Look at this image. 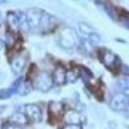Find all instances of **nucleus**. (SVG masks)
<instances>
[{
  "label": "nucleus",
  "mask_w": 129,
  "mask_h": 129,
  "mask_svg": "<svg viewBox=\"0 0 129 129\" xmlns=\"http://www.w3.org/2000/svg\"><path fill=\"white\" fill-rule=\"evenodd\" d=\"M3 48H4V41H3L2 39H0V50H2Z\"/></svg>",
  "instance_id": "nucleus-24"
},
{
  "label": "nucleus",
  "mask_w": 129,
  "mask_h": 129,
  "mask_svg": "<svg viewBox=\"0 0 129 129\" xmlns=\"http://www.w3.org/2000/svg\"><path fill=\"white\" fill-rule=\"evenodd\" d=\"M61 129H83L79 124H66V125H63Z\"/></svg>",
  "instance_id": "nucleus-21"
},
{
  "label": "nucleus",
  "mask_w": 129,
  "mask_h": 129,
  "mask_svg": "<svg viewBox=\"0 0 129 129\" xmlns=\"http://www.w3.org/2000/svg\"><path fill=\"white\" fill-rule=\"evenodd\" d=\"M26 61H27V57L25 54H17L13 57V59L10 61V67H12L13 72L14 74H19L26 66Z\"/></svg>",
  "instance_id": "nucleus-7"
},
{
  "label": "nucleus",
  "mask_w": 129,
  "mask_h": 129,
  "mask_svg": "<svg viewBox=\"0 0 129 129\" xmlns=\"http://www.w3.org/2000/svg\"><path fill=\"white\" fill-rule=\"evenodd\" d=\"M63 120L66 124H80V115L75 110H69L64 114Z\"/></svg>",
  "instance_id": "nucleus-10"
},
{
  "label": "nucleus",
  "mask_w": 129,
  "mask_h": 129,
  "mask_svg": "<svg viewBox=\"0 0 129 129\" xmlns=\"http://www.w3.org/2000/svg\"><path fill=\"white\" fill-rule=\"evenodd\" d=\"M53 81H56L57 85H63L66 83V70L63 67H57L53 75Z\"/></svg>",
  "instance_id": "nucleus-11"
},
{
  "label": "nucleus",
  "mask_w": 129,
  "mask_h": 129,
  "mask_svg": "<svg viewBox=\"0 0 129 129\" xmlns=\"http://www.w3.org/2000/svg\"><path fill=\"white\" fill-rule=\"evenodd\" d=\"M30 90H31V85H30V83H28V81H22V83L18 85V88H17L16 92H17L19 95H26V94L30 93Z\"/></svg>",
  "instance_id": "nucleus-15"
},
{
  "label": "nucleus",
  "mask_w": 129,
  "mask_h": 129,
  "mask_svg": "<svg viewBox=\"0 0 129 129\" xmlns=\"http://www.w3.org/2000/svg\"><path fill=\"white\" fill-rule=\"evenodd\" d=\"M3 81V75H0V83Z\"/></svg>",
  "instance_id": "nucleus-28"
},
{
  "label": "nucleus",
  "mask_w": 129,
  "mask_h": 129,
  "mask_svg": "<svg viewBox=\"0 0 129 129\" xmlns=\"http://www.w3.org/2000/svg\"><path fill=\"white\" fill-rule=\"evenodd\" d=\"M12 94H13V92H12V89H10V88L2 89V90H0V100H7V98H9Z\"/></svg>",
  "instance_id": "nucleus-19"
},
{
  "label": "nucleus",
  "mask_w": 129,
  "mask_h": 129,
  "mask_svg": "<svg viewBox=\"0 0 129 129\" xmlns=\"http://www.w3.org/2000/svg\"><path fill=\"white\" fill-rule=\"evenodd\" d=\"M123 71H124V74H125V76H128V74H129V71H128V66H123Z\"/></svg>",
  "instance_id": "nucleus-23"
},
{
  "label": "nucleus",
  "mask_w": 129,
  "mask_h": 129,
  "mask_svg": "<svg viewBox=\"0 0 129 129\" xmlns=\"http://www.w3.org/2000/svg\"><path fill=\"white\" fill-rule=\"evenodd\" d=\"M59 45L64 49H71L79 44V35L72 27H63L58 38Z\"/></svg>",
  "instance_id": "nucleus-1"
},
{
  "label": "nucleus",
  "mask_w": 129,
  "mask_h": 129,
  "mask_svg": "<svg viewBox=\"0 0 129 129\" xmlns=\"http://www.w3.org/2000/svg\"><path fill=\"white\" fill-rule=\"evenodd\" d=\"M87 39L92 43V44H97V43L101 41V35L97 31H94V32H92V34L87 35Z\"/></svg>",
  "instance_id": "nucleus-17"
},
{
  "label": "nucleus",
  "mask_w": 129,
  "mask_h": 129,
  "mask_svg": "<svg viewBox=\"0 0 129 129\" xmlns=\"http://www.w3.org/2000/svg\"><path fill=\"white\" fill-rule=\"evenodd\" d=\"M116 87H117V90H119V93L125 94V95L129 94V80H128L126 76L117 80V81H116Z\"/></svg>",
  "instance_id": "nucleus-14"
},
{
  "label": "nucleus",
  "mask_w": 129,
  "mask_h": 129,
  "mask_svg": "<svg viewBox=\"0 0 129 129\" xmlns=\"http://www.w3.org/2000/svg\"><path fill=\"white\" fill-rule=\"evenodd\" d=\"M3 129H14V125L10 124V123H7V124L3 125Z\"/></svg>",
  "instance_id": "nucleus-22"
},
{
  "label": "nucleus",
  "mask_w": 129,
  "mask_h": 129,
  "mask_svg": "<svg viewBox=\"0 0 129 129\" xmlns=\"http://www.w3.org/2000/svg\"><path fill=\"white\" fill-rule=\"evenodd\" d=\"M62 112H63V105H62L61 102L52 101V102L49 103V114H50L52 116L58 117Z\"/></svg>",
  "instance_id": "nucleus-12"
},
{
  "label": "nucleus",
  "mask_w": 129,
  "mask_h": 129,
  "mask_svg": "<svg viewBox=\"0 0 129 129\" xmlns=\"http://www.w3.org/2000/svg\"><path fill=\"white\" fill-rule=\"evenodd\" d=\"M79 30H80V32H83L84 35H89V34H92V32L95 31L90 25L85 23V22H79Z\"/></svg>",
  "instance_id": "nucleus-16"
},
{
  "label": "nucleus",
  "mask_w": 129,
  "mask_h": 129,
  "mask_svg": "<svg viewBox=\"0 0 129 129\" xmlns=\"http://www.w3.org/2000/svg\"><path fill=\"white\" fill-rule=\"evenodd\" d=\"M5 2H7V0H0V4H4Z\"/></svg>",
  "instance_id": "nucleus-27"
},
{
  "label": "nucleus",
  "mask_w": 129,
  "mask_h": 129,
  "mask_svg": "<svg viewBox=\"0 0 129 129\" xmlns=\"http://www.w3.org/2000/svg\"><path fill=\"white\" fill-rule=\"evenodd\" d=\"M78 79V74L74 70H67L66 71V83H74Z\"/></svg>",
  "instance_id": "nucleus-18"
},
{
  "label": "nucleus",
  "mask_w": 129,
  "mask_h": 129,
  "mask_svg": "<svg viewBox=\"0 0 129 129\" xmlns=\"http://www.w3.org/2000/svg\"><path fill=\"white\" fill-rule=\"evenodd\" d=\"M7 26L12 32H16L19 28V18L17 12H9L7 14Z\"/></svg>",
  "instance_id": "nucleus-9"
},
{
  "label": "nucleus",
  "mask_w": 129,
  "mask_h": 129,
  "mask_svg": "<svg viewBox=\"0 0 129 129\" xmlns=\"http://www.w3.org/2000/svg\"><path fill=\"white\" fill-rule=\"evenodd\" d=\"M101 61H102V63L105 64L106 67L114 69V67L116 66V63H117V57L112 52H110V50H105L102 54H101Z\"/></svg>",
  "instance_id": "nucleus-8"
},
{
  "label": "nucleus",
  "mask_w": 129,
  "mask_h": 129,
  "mask_svg": "<svg viewBox=\"0 0 129 129\" xmlns=\"http://www.w3.org/2000/svg\"><path fill=\"white\" fill-rule=\"evenodd\" d=\"M34 87L39 92H49L50 88L53 87V78L47 72V71H40L36 74L35 80H34Z\"/></svg>",
  "instance_id": "nucleus-2"
},
{
  "label": "nucleus",
  "mask_w": 129,
  "mask_h": 129,
  "mask_svg": "<svg viewBox=\"0 0 129 129\" xmlns=\"http://www.w3.org/2000/svg\"><path fill=\"white\" fill-rule=\"evenodd\" d=\"M2 23H3V16H2V13H0V26H2Z\"/></svg>",
  "instance_id": "nucleus-26"
},
{
  "label": "nucleus",
  "mask_w": 129,
  "mask_h": 129,
  "mask_svg": "<svg viewBox=\"0 0 129 129\" xmlns=\"http://www.w3.org/2000/svg\"><path fill=\"white\" fill-rule=\"evenodd\" d=\"M28 119H27V116L23 114V112H21V111H17L12 115V123L16 124V125H19V126H22L25 124H27Z\"/></svg>",
  "instance_id": "nucleus-13"
},
{
  "label": "nucleus",
  "mask_w": 129,
  "mask_h": 129,
  "mask_svg": "<svg viewBox=\"0 0 129 129\" xmlns=\"http://www.w3.org/2000/svg\"><path fill=\"white\" fill-rule=\"evenodd\" d=\"M25 110H26V116L27 119L32 120V121H40L41 120V109L36 105V103H28L25 106Z\"/></svg>",
  "instance_id": "nucleus-5"
},
{
  "label": "nucleus",
  "mask_w": 129,
  "mask_h": 129,
  "mask_svg": "<svg viewBox=\"0 0 129 129\" xmlns=\"http://www.w3.org/2000/svg\"><path fill=\"white\" fill-rule=\"evenodd\" d=\"M5 110V106H0V112H3Z\"/></svg>",
  "instance_id": "nucleus-25"
},
{
  "label": "nucleus",
  "mask_w": 129,
  "mask_h": 129,
  "mask_svg": "<svg viewBox=\"0 0 129 129\" xmlns=\"http://www.w3.org/2000/svg\"><path fill=\"white\" fill-rule=\"evenodd\" d=\"M41 14L43 12L38 8H30L25 12V16H26V19L30 25L31 28H35L39 26V22H40V18H41Z\"/></svg>",
  "instance_id": "nucleus-4"
},
{
  "label": "nucleus",
  "mask_w": 129,
  "mask_h": 129,
  "mask_svg": "<svg viewBox=\"0 0 129 129\" xmlns=\"http://www.w3.org/2000/svg\"><path fill=\"white\" fill-rule=\"evenodd\" d=\"M56 25H57V18L54 16H52L49 13H43L38 27H40L43 31H49V30H52L53 27H54Z\"/></svg>",
  "instance_id": "nucleus-6"
},
{
  "label": "nucleus",
  "mask_w": 129,
  "mask_h": 129,
  "mask_svg": "<svg viewBox=\"0 0 129 129\" xmlns=\"http://www.w3.org/2000/svg\"><path fill=\"white\" fill-rule=\"evenodd\" d=\"M103 8H105V10H106V13L109 14V16H110V17H111L114 21H116V19H117V17H116V13H115V10H114V9L110 7V5H103Z\"/></svg>",
  "instance_id": "nucleus-20"
},
{
  "label": "nucleus",
  "mask_w": 129,
  "mask_h": 129,
  "mask_svg": "<svg viewBox=\"0 0 129 129\" xmlns=\"http://www.w3.org/2000/svg\"><path fill=\"white\" fill-rule=\"evenodd\" d=\"M110 107L114 111H119V112L128 111V107H129V98H128V95L121 94V93L115 94L111 98V101H110Z\"/></svg>",
  "instance_id": "nucleus-3"
}]
</instances>
